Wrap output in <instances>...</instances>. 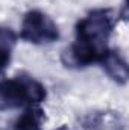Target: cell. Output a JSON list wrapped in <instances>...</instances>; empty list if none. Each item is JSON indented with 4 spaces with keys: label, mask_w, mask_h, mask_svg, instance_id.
Wrapping results in <instances>:
<instances>
[{
    "label": "cell",
    "mask_w": 129,
    "mask_h": 130,
    "mask_svg": "<svg viewBox=\"0 0 129 130\" xmlns=\"http://www.w3.org/2000/svg\"><path fill=\"white\" fill-rule=\"evenodd\" d=\"M115 18L109 9H94L81 18L74 27V42L62 53L65 67L79 68L100 64L108 53V41L114 29Z\"/></svg>",
    "instance_id": "obj_1"
},
{
    "label": "cell",
    "mask_w": 129,
    "mask_h": 130,
    "mask_svg": "<svg viewBox=\"0 0 129 130\" xmlns=\"http://www.w3.org/2000/svg\"><path fill=\"white\" fill-rule=\"evenodd\" d=\"M17 44V35L9 27H0V73L11 62L12 50Z\"/></svg>",
    "instance_id": "obj_6"
},
{
    "label": "cell",
    "mask_w": 129,
    "mask_h": 130,
    "mask_svg": "<svg viewBox=\"0 0 129 130\" xmlns=\"http://www.w3.org/2000/svg\"><path fill=\"white\" fill-rule=\"evenodd\" d=\"M102 68L105 70V73L117 83L125 85L128 82L129 77V70H128V64L123 59V56L115 52V50H108V53L105 55V58L100 61Z\"/></svg>",
    "instance_id": "obj_4"
},
{
    "label": "cell",
    "mask_w": 129,
    "mask_h": 130,
    "mask_svg": "<svg viewBox=\"0 0 129 130\" xmlns=\"http://www.w3.org/2000/svg\"><path fill=\"white\" fill-rule=\"evenodd\" d=\"M44 123V112L40 104L28 106L24 112L15 120L12 130H41Z\"/></svg>",
    "instance_id": "obj_5"
},
{
    "label": "cell",
    "mask_w": 129,
    "mask_h": 130,
    "mask_svg": "<svg viewBox=\"0 0 129 130\" xmlns=\"http://www.w3.org/2000/svg\"><path fill=\"white\" fill-rule=\"evenodd\" d=\"M47 95L46 86L28 74L0 80V110L41 104Z\"/></svg>",
    "instance_id": "obj_2"
},
{
    "label": "cell",
    "mask_w": 129,
    "mask_h": 130,
    "mask_svg": "<svg viewBox=\"0 0 129 130\" xmlns=\"http://www.w3.org/2000/svg\"><path fill=\"white\" fill-rule=\"evenodd\" d=\"M18 36L23 41L36 45L52 44L59 38V29L47 14L32 9L24 14Z\"/></svg>",
    "instance_id": "obj_3"
}]
</instances>
